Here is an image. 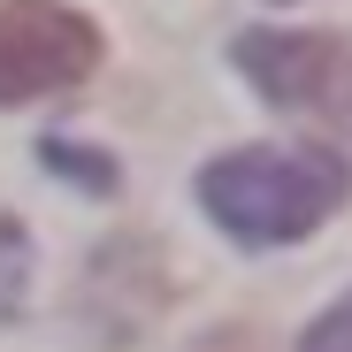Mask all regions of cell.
I'll return each instance as SVG.
<instances>
[{"mask_svg": "<svg viewBox=\"0 0 352 352\" xmlns=\"http://www.w3.org/2000/svg\"><path fill=\"white\" fill-rule=\"evenodd\" d=\"M299 352H352V291H344L329 314H314V329L299 337Z\"/></svg>", "mask_w": 352, "mask_h": 352, "instance_id": "obj_6", "label": "cell"}, {"mask_svg": "<svg viewBox=\"0 0 352 352\" xmlns=\"http://www.w3.org/2000/svg\"><path fill=\"white\" fill-rule=\"evenodd\" d=\"M352 199L337 146H238L199 168V207L238 245H299Z\"/></svg>", "mask_w": 352, "mask_h": 352, "instance_id": "obj_1", "label": "cell"}, {"mask_svg": "<svg viewBox=\"0 0 352 352\" xmlns=\"http://www.w3.org/2000/svg\"><path fill=\"white\" fill-rule=\"evenodd\" d=\"M283 8H291V0H283Z\"/></svg>", "mask_w": 352, "mask_h": 352, "instance_id": "obj_7", "label": "cell"}, {"mask_svg": "<svg viewBox=\"0 0 352 352\" xmlns=\"http://www.w3.org/2000/svg\"><path fill=\"white\" fill-rule=\"evenodd\" d=\"M23 276H31V238L16 214H0V322L23 307Z\"/></svg>", "mask_w": 352, "mask_h": 352, "instance_id": "obj_4", "label": "cell"}, {"mask_svg": "<svg viewBox=\"0 0 352 352\" xmlns=\"http://www.w3.org/2000/svg\"><path fill=\"white\" fill-rule=\"evenodd\" d=\"M230 62L268 107L291 115H344L352 123V38L344 31H245Z\"/></svg>", "mask_w": 352, "mask_h": 352, "instance_id": "obj_3", "label": "cell"}, {"mask_svg": "<svg viewBox=\"0 0 352 352\" xmlns=\"http://www.w3.org/2000/svg\"><path fill=\"white\" fill-rule=\"evenodd\" d=\"M38 153H46V168H69L77 184H92V192H115V161H100V153H85V146H69V138H46Z\"/></svg>", "mask_w": 352, "mask_h": 352, "instance_id": "obj_5", "label": "cell"}, {"mask_svg": "<svg viewBox=\"0 0 352 352\" xmlns=\"http://www.w3.org/2000/svg\"><path fill=\"white\" fill-rule=\"evenodd\" d=\"M100 23L77 16L69 0H0V107L77 92L100 69Z\"/></svg>", "mask_w": 352, "mask_h": 352, "instance_id": "obj_2", "label": "cell"}]
</instances>
